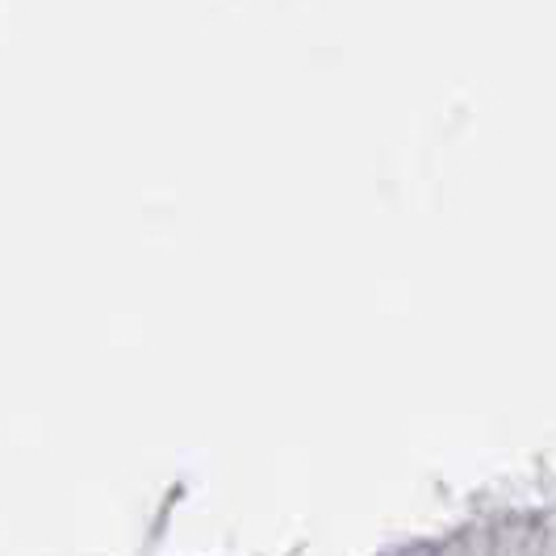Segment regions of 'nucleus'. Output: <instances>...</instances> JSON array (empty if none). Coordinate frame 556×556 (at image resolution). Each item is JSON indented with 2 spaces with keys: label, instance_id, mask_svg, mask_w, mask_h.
<instances>
[]
</instances>
